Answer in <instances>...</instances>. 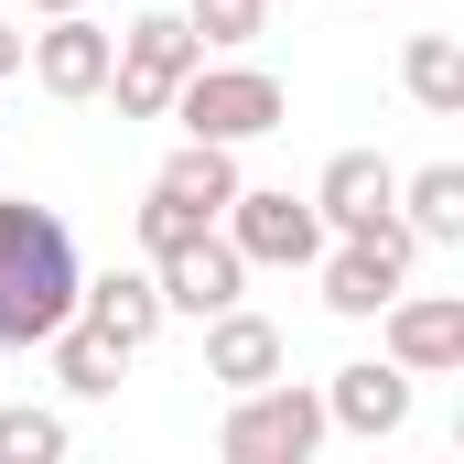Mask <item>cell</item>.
Instances as JSON below:
<instances>
[{"mask_svg":"<svg viewBox=\"0 0 464 464\" xmlns=\"http://www.w3.org/2000/svg\"><path fill=\"white\" fill-rule=\"evenodd\" d=\"M87 270H76V227L33 195H0V346H44L76 314Z\"/></svg>","mask_w":464,"mask_h":464,"instance_id":"cell-1","label":"cell"},{"mask_svg":"<svg viewBox=\"0 0 464 464\" xmlns=\"http://www.w3.org/2000/svg\"><path fill=\"white\" fill-rule=\"evenodd\" d=\"M162 119H184V140H270L292 119V87L270 65H195Z\"/></svg>","mask_w":464,"mask_h":464,"instance_id":"cell-2","label":"cell"},{"mask_svg":"<svg viewBox=\"0 0 464 464\" xmlns=\"http://www.w3.org/2000/svg\"><path fill=\"white\" fill-rule=\"evenodd\" d=\"M195 65H206L195 22H184V11H140V22L119 33L109 87H98V98H119V119H162V109H173V87H184Z\"/></svg>","mask_w":464,"mask_h":464,"instance_id":"cell-3","label":"cell"},{"mask_svg":"<svg viewBox=\"0 0 464 464\" xmlns=\"http://www.w3.org/2000/svg\"><path fill=\"white\" fill-rule=\"evenodd\" d=\"M314 443H324V389H292V378L237 389L227 432H217V454H227V464H303Z\"/></svg>","mask_w":464,"mask_h":464,"instance_id":"cell-4","label":"cell"},{"mask_svg":"<svg viewBox=\"0 0 464 464\" xmlns=\"http://www.w3.org/2000/svg\"><path fill=\"white\" fill-rule=\"evenodd\" d=\"M217 227H227V248L248 259V270H314V259H324L314 195H281V184H237Z\"/></svg>","mask_w":464,"mask_h":464,"instance_id":"cell-5","label":"cell"},{"mask_svg":"<svg viewBox=\"0 0 464 464\" xmlns=\"http://www.w3.org/2000/svg\"><path fill=\"white\" fill-rule=\"evenodd\" d=\"M411 259H421V237L400 227V217H378V227H346V248H324V314H346L367 324L400 281H411Z\"/></svg>","mask_w":464,"mask_h":464,"instance_id":"cell-6","label":"cell"},{"mask_svg":"<svg viewBox=\"0 0 464 464\" xmlns=\"http://www.w3.org/2000/svg\"><path fill=\"white\" fill-rule=\"evenodd\" d=\"M378 324H389V367H411V378H443V367H464V303L454 292H389L378 303Z\"/></svg>","mask_w":464,"mask_h":464,"instance_id":"cell-7","label":"cell"},{"mask_svg":"<svg viewBox=\"0 0 464 464\" xmlns=\"http://www.w3.org/2000/svg\"><path fill=\"white\" fill-rule=\"evenodd\" d=\"M151 281H162V314H227L237 281H248V259L227 248V227H195V237H173L151 259Z\"/></svg>","mask_w":464,"mask_h":464,"instance_id":"cell-8","label":"cell"},{"mask_svg":"<svg viewBox=\"0 0 464 464\" xmlns=\"http://www.w3.org/2000/svg\"><path fill=\"white\" fill-rule=\"evenodd\" d=\"M109 54H119V33H98L87 11H54V33L22 44V65H33L44 98H98V87H109Z\"/></svg>","mask_w":464,"mask_h":464,"instance_id":"cell-9","label":"cell"},{"mask_svg":"<svg viewBox=\"0 0 464 464\" xmlns=\"http://www.w3.org/2000/svg\"><path fill=\"white\" fill-rule=\"evenodd\" d=\"M411 421V367H378V356H356L335 367V389H324V432H356V443H389Z\"/></svg>","mask_w":464,"mask_h":464,"instance_id":"cell-10","label":"cell"},{"mask_svg":"<svg viewBox=\"0 0 464 464\" xmlns=\"http://www.w3.org/2000/svg\"><path fill=\"white\" fill-rule=\"evenodd\" d=\"M281 356H292V346H281L270 314H237V303H227V314H206V378H217L227 400H237V389H259V378H281Z\"/></svg>","mask_w":464,"mask_h":464,"instance_id":"cell-11","label":"cell"},{"mask_svg":"<svg viewBox=\"0 0 464 464\" xmlns=\"http://www.w3.org/2000/svg\"><path fill=\"white\" fill-rule=\"evenodd\" d=\"M389 206H400V173H389L378 151H335V162H324V184H314V217H324V237L378 227Z\"/></svg>","mask_w":464,"mask_h":464,"instance_id":"cell-12","label":"cell"},{"mask_svg":"<svg viewBox=\"0 0 464 464\" xmlns=\"http://www.w3.org/2000/svg\"><path fill=\"white\" fill-rule=\"evenodd\" d=\"M76 314H87L109 346L140 356L151 335H162V281H151V270H109V281H87V292H76Z\"/></svg>","mask_w":464,"mask_h":464,"instance_id":"cell-13","label":"cell"},{"mask_svg":"<svg viewBox=\"0 0 464 464\" xmlns=\"http://www.w3.org/2000/svg\"><path fill=\"white\" fill-rule=\"evenodd\" d=\"M389 217L421 237V248H464V162H421V173H400V206H389Z\"/></svg>","mask_w":464,"mask_h":464,"instance_id":"cell-14","label":"cell"},{"mask_svg":"<svg viewBox=\"0 0 464 464\" xmlns=\"http://www.w3.org/2000/svg\"><path fill=\"white\" fill-rule=\"evenodd\" d=\"M151 195H173V206H195L206 227L227 217V195H237V140H184L162 173H151Z\"/></svg>","mask_w":464,"mask_h":464,"instance_id":"cell-15","label":"cell"},{"mask_svg":"<svg viewBox=\"0 0 464 464\" xmlns=\"http://www.w3.org/2000/svg\"><path fill=\"white\" fill-rule=\"evenodd\" d=\"M400 87H411V109L464 119V44H454V33H411V54H400Z\"/></svg>","mask_w":464,"mask_h":464,"instance_id":"cell-16","label":"cell"},{"mask_svg":"<svg viewBox=\"0 0 464 464\" xmlns=\"http://www.w3.org/2000/svg\"><path fill=\"white\" fill-rule=\"evenodd\" d=\"M44 346H54V378H65L76 400H109V389H119V367H130V346H109V335H98L87 314H65V324H54Z\"/></svg>","mask_w":464,"mask_h":464,"instance_id":"cell-17","label":"cell"},{"mask_svg":"<svg viewBox=\"0 0 464 464\" xmlns=\"http://www.w3.org/2000/svg\"><path fill=\"white\" fill-rule=\"evenodd\" d=\"M184 22H195V44H206V54H237V44H259L270 0H184Z\"/></svg>","mask_w":464,"mask_h":464,"instance_id":"cell-18","label":"cell"},{"mask_svg":"<svg viewBox=\"0 0 464 464\" xmlns=\"http://www.w3.org/2000/svg\"><path fill=\"white\" fill-rule=\"evenodd\" d=\"M65 454V411H0V464H54Z\"/></svg>","mask_w":464,"mask_h":464,"instance_id":"cell-19","label":"cell"},{"mask_svg":"<svg viewBox=\"0 0 464 464\" xmlns=\"http://www.w3.org/2000/svg\"><path fill=\"white\" fill-rule=\"evenodd\" d=\"M195 227H206L195 206H173V195H140V248H151V259H162L173 237H195Z\"/></svg>","mask_w":464,"mask_h":464,"instance_id":"cell-20","label":"cell"},{"mask_svg":"<svg viewBox=\"0 0 464 464\" xmlns=\"http://www.w3.org/2000/svg\"><path fill=\"white\" fill-rule=\"evenodd\" d=\"M0 76H22V22H0Z\"/></svg>","mask_w":464,"mask_h":464,"instance_id":"cell-21","label":"cell"},{"mask_svg":"<svg viewBox=\"0 0 464 464\" xmlns=\"http://www.w3.org/2000/svg\"><path fill=\"white\" fill-rule=\"evenodd\" d=\"M33 11H44V22H54V11H87V0H33Z\"/></svg>","mask_w":464,"mask_h":464,"instance_id":"cell-22","label":"cell"}]
</instances>
